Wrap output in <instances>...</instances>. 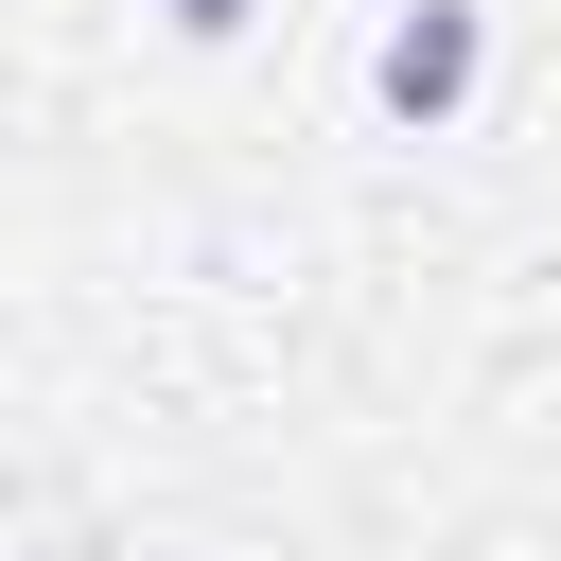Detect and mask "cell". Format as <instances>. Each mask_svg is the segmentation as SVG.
Returning a JSON list of instances; mask_svg holds the SVG:
<instances>
[{"mask_svg":"<svg viewBox=\"0 0 561 561\" xmlns=\"http://www.w3.org/2000/svg\"><path fill=\"white\" fill-rule=\"evenodd\" d=\"M473 88H491V0H403L386 53H368V105H386L403 140H438Z\"/></svg>","mask_w":561,"mask_h":561,"instance_id":"1","label":"cell"},{"mask_svg":"<svg viewBox=\"0 0 561 561\" xmlns=\"http://www.w3.org/2000/svg\"><path fill=\"white\" fill-rule=\"evenodd\" d=\"M158 18H175V35H193V53H210V35H245V18H263V0H158Z\"/></svg>","mask_w":561,"mask_h":561,"instance_id":"2","label":"cell"}]
</instances>
